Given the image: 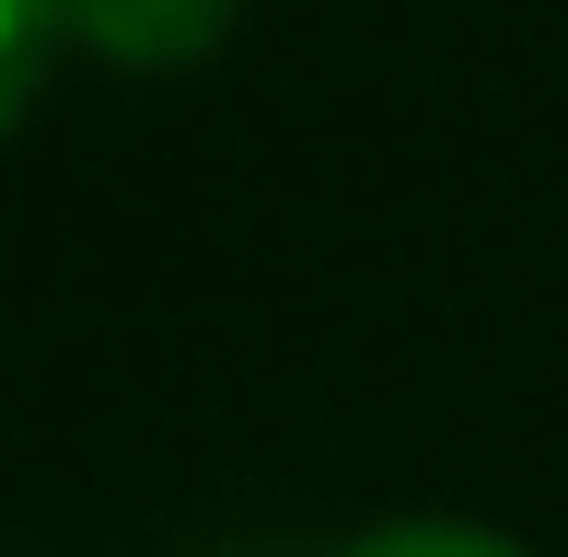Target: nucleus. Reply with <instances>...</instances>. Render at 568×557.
Segmentation results:
<instances>
[{
	"instance_id": "f257e3e1",
	"label": "nucleus",
	"mask_w": 568,
	"mask_h": 557,
	"mask_svg": "<svg viewBox=\"0 0 568 557\" xmlns=\"http://www.w3.org/2000/svg\"><path fill=\"white\" fill-rule=\"evenodd\" d=\"M70 0H0V129L23 117V93L47 82V47H59Z\"/></svg>"
},
{
	"instance_id": "f03ea898",
	"label": "nucleus",
	"mask_w": 568,
	"mask_h": 557,
	"mask_svg": "<svg viewBox=\"0 0 568 557\" xmlns=\"http://www.w3.org/2000/svg\"><path fill=\"white\" fill-rule=\"evenodd\" d=\"M337 557H523V546L487 535V523H383V535H359Z\"/></svg>"
}]
</instances>
